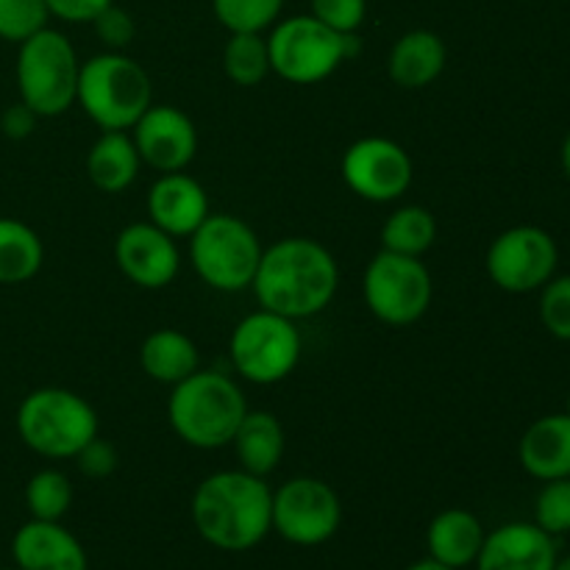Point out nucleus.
<instances>
[{"mask_svg":"<svg viewBox=\"0 0 570 570\" xmlns=\"http://www.w3.org/2000/svg\"><path fill=\"white\" fill-rule=\"evenodd\" d=\"M262 309L301 321L321 315L340 287V267L332 250L309 237H287L262 250L254 276Z\"/></svg>","mask_w":570,"mask_h":570,"instance_id":"1","label":"nucleus"},{"mask_svg":"<svg viewBox=\"0 0 570 570\" xmlns=\"http://www.w3.org/2000/svg\"><path fill=\"white\" fill-rule=\"evenodd\" d=\"M193 521L215 549L250 551L273 529V493L248 471L212 473L193 495Z\"/></svg>","mask_w":570,"mask_h":570,"instance_id":"2","label":"nucleus"},{"mask_svg":"<svg viewBox=\"0 0 570 570\" xmlns=\"http://www.w3.org/2000/svg\"><path fill=\"white\" fill-rule=\"evenodd\" d=\"M248 412V401L232 376L195 371L173 387L167 417L178 438L200 451L223 449L234 440Z\"/></svg>","mask_w":570,"mask_h":570,"instance_id":"3","label":"nucleus"},{"mask_svg":"<svg viewBox=\"0 0 570 570\" xmlns=\"http://www.w3.org/2000/svg\"><path fill=\"white\" fill-rule=\"evenodd\" d=\"M76 104L100 131H128L154 106V83L131 56L106 50L81 65Z\"/></svg>","mask_w":570,"mask_h":570,"instance_id":"4","label":"nucleus"},{"mask_svg":"<svg viewBox=\"0 0 570 570\" xmlns=\"http://www.w3.org/2000/svg\"><path fill=\"white\" fill-rule=\"evenodd\" d=\"M17 434L48 460H72L98 438V415L81 395L65 387H39L17 406Z\"/></svg>","mask_w":570,"mask_h":570,"instance_id":"5","label":"nucleus"},{"mask_svg":"<svg viewBox=\"0 0 570 570\" xmlns=\"http://www.w3.org/2000/svg\"><path fill=\"white\" fill-rule=\"evenodd\" d=\"M271 70L289 83H321L337 72L345 59L360 53L356 33H340L312 14L276 22L267 37Z\"/></svg>","mask_w":570,"mask_h":570,"instance_id":"6","label":"nucleus"},{"mask_svg":"<svg viewBox=\"0 0 570 570\" xmlns=\"http://www.w3.org/2000/svg\"><path fill=\"white\" fill-rule=\"evenodd\" d=\"M14 72L20 100L39 117H59L76 104L81 61L61 31L45 26L22 39Z\"/></svg>","mask_w":570,"mask_h":570,"instance_id":"7","label":"nucleus"},{"mask_svg":"<svg viewBox=\"0 0 570 570\" xmlns=\"http://www.w3.org/2000/svg\"><path fill=\"white\" fill-rule=\"evenodd\" d=\"M262 243L254 228L234 215H209L189 234L195 273L217 293H239L254 284L262 259Z\"/></svg>","mask_w":570,"mask_h":570,"instance_id":"8","label":"nucleus"},{"mask_svg":"<svg viewBox=\"0 0 570 570\" xmlns=\"http://www.w3.org/2000/svg\"><path fill=\"white\" fill-rule=\"evenodd\" d=\"M301 332L295 321L259 309L243 317L228 340V354L243 379L254 384H278L298 367Z\"/></svg>","mask_w":570,"mask_h":570,"instance_id":"9","label":"nucleus"},{"mask_svg":"<svg viewBox=\"0 0 570 570\" xmlns=\"http://www.w3.org/2000/svg\"><path fill=\"white\" fill-rule=\"evenodd\" d=\"M362 295L373 315L387 326H412L432 306V273L417 256L384 250L371 259Z\"/></svg>","mask_w":570,"mask_h":570,"instance_id":"10","label":"nucleus"},{"mask_svg":"<svg viewBox=\"0 0 570 570\" xmlns=\"http://www.w3.org/2000/svg\"><path fill=\"white\" fill-rule=\"evenodd\" d=\"M484 265L495 287L512 295H527L557 276L560 248L546 228L512 226L490 243Z\"/></svg>","mask_w":570,"mask_h":570,"instance_id":"11","label":"nucleus"},{"mask_svg":"<svg viewBox=\"0 0 570 570\" xmlns=\"http://www.w3.org/2000/svg\"><path fill=\"white\" fill-rule=\"evenodd\" d=\"M343 507L326 482L295 476L273 493V529L293 546H321L337 534Z\"/></svg>","mask_w":570,"mask_h":570,"instance_id":"12","label":"nucleus"},{"mask_svg":"<svg viewBox=\"0 0 570 570\" xmlns=\"http://www.w3.org/2000/svg\"><path fill=\"white\" fill-rule=\"evenodd\" d=\"M340 173L360 198L390 204L412 187L415 167L399 142L387 137H365L348 145Z\"/></svg>","mask_w":570,"mask_h":570,"instance_id":"13","label":"nucleus"},{"mask_svg":"<svg viewBox=\"0 0 570 570\" xmlns=\"http://www.w3.org/2000/svg\"><path fill=\"white\" fill-rule=\"evenodd\" d=\"M139 159L159 173H181L198 154V131L176 106H150L131 128Z\"/></svg>","mask_w":570,"mask_h":570,"instance_id":"14","label":"nucleus"},{"mask_svg":"<svg viewBox=\"0 0 570 570\" xmlns=\"http://www.w3.org/2000/svg\"><path fill=\"white\" fill-rule=\"evenodd\" d=\"M115 262L122 276L142 289H161L178 276L176 239L154 223H131L115 239Z\"/></svg>","mask_w":570,"mask_h":570,"instance_id":"15","label":"nucleus"},{"mask_svg":"<svg viewBox=\"0 0 570 570\" xmlns=\"http://www.w3.org/2000/svg\"><path fill=\"white\" fill-rule=\"evenodd\" d=\"M557 562V538L543 532L538 523L515 521L484 534L473 566L476 570H554Z\"/></svg>","mask_w":570,"mask_h":570,"instance_id":"16","label":"nucleus"},{"mask_svg":"<svg viewBox=\"0 0 570 570\" xmlns=\"http://www.w3.org/2000/svg\"><path fill=\"white\" fill-rule=\"evenodd\" d=\"M148 215L170 237H189L212 215L209 195L187 173H161L148 193Z\"/></svg>","mask_w":570,"mask_h":570,"instance_id":"17","label":"nucleus"},{"mask_svg":"<svg viewBox=\"0 0 570 570\" xmlns=\"http://www.w3.org/2000/svg\"><path fill=\"white\" fill-rule=\"evenodd\" d=\"M11 557L22 570H87V551L59 521H31L17 529Z\"/></svg>","mask_w":570,"mask_h":570,"instance_id":"18","label":"nucleus"},{"mask_svg":"<svg viewBox=\"0 0 570 570\" xmlns=\"http://www.w3.org/2000/svg\"><path fill=\"white\" fill-rule=\"evenodd\" d=\"M521 468L538 482L570 476V415H543L523 432L518 443Z\"/></svg>","mask_w":570,"mask_h":570,"instance_id":"19","label":"nucleus"},{"mask_svg":"<svg viewBox=\"0 0 570 570\" xmlns=\"http://www.w3.org/2000/svg\"><path fill=\"white\" fill-rule=\"evenodd\" d=\"M445 61H449V50L440 33L415 28L390 48L387 72L401 89H423L438 81L440 72L445 70Z\"/></svg>","mask_w":570,"mask_h":570,"instance_id":"20","label":"nucleus"},{"mask_svg":"<svg viewBox=\"0 0 570 570\" xmlns=\"http://www.w3.org/2000/svg\"><path fill=\"white\" fill-rule=\"evenodd\" d=\"M484 543V527L473 512L460 510H445L440 515H434V521L429 523L426 532V546L429 557L438 560L440 566H449L454 570H462L473 566L482 551Z\"/></svg>","mask_w":570,"mask_h":570,"instance_id":"21","label":"nucleus"},{"mask_svg":"<svg viewBox=\"0 0 570 570\" xmlns=\"http://www.w3.org/2000/svg\"><path fill=\"white\" fill-rule=\"evenodd\" d=\"M232 445L237 451V460L243 465V471L265 479L282 462L287 438H284L282 421L273 412L248 410L243 423H239L237 434H234Z\"/></svg>","mask_w":570,"mask_h":570,"instance_id":"22","label":"nucleus"},{"mask_svg":"<svg viewBox=\"0 0 570 570\" xmlns=\"http://www.w3.org/2000/svg\"><path fill=\"white\" fill-rule=\"evenodd\" d=\"M139 150L128 131H104L87 154V176L100 193L117 195L139 176Z\"/></svg>","mask_w":570,"mask_h":570,"instance_id":"23","label":"nucleus"},{"mask_svg":"<svg viewBox=\"0 0 570 570\" xmlns=\"http://www.w3.org/2000/svg\"><path fill=\"white\" fill-rule=\"evenodd\" d=\"M198 345L193 343V337L178 332V328H159V332L148 334L142 348H139L142 371L154 382L173 384V387L187 376H193L198 371Z\"/></svg>","mask_w":570,"mask_h":570,"instance_id":"24","label":"nucleus"},{"mask_svg":"<svg viewBox=\"0 0 570 570\" xmlns=\"http://www.w3.org/2000/svg\"><path fill=\"white\" fill-rule=\"evenodd\" d=\"M45 262L39 234L14 217H0V284L31 282Z\"/></svg>","mask_w":570,"mask_h":570,"instance_id":"25","label":"nucleus"},{"mask_svg":"<svg viewBox=\"0 0 570 570\" xmlns=\"http://www.w3.org/2000/svg\"><path fill=\"white\" fill-rule=\"evenodd\" d=\"M438 239V220L423 206H401L384 220L382 248L421 259Z\"/></svg>","mask_w":570,"mask_h":570,"instance_id":"26","label":"nucleus"},{"mask_svg":"<svg viewBox=\"0 0 570 570\" xmlns=\"http://www.w3.org/2000/svg\"><path fill=\"white\" fill-rule=\"evenodd\" d=\"M223 70L237 87H256L271 70V50L262 33H232L223 50Z\"/></svg>","mask_w":570,"mask_h":570,"instance_id":"27","label":"nucleus"},{"mask_svg":"<svg viewBox=\"0 0 570 570\" xmlns=\"http://www.w3.org/2000/svg\"><path fill=\"white\" fill-rule=\"evenodd\" d=\"M72 504V484L61 471L45 468L26 484V507L37 521H61Z\"/></svg>","mask_w":570,"mask_h":570,"instance_id":"28","label":"nucleus"},{"mask_svg":"<svg viewBox=\"0 0 570 570\" xmlns=\"http://www.w3.org/2000/svg\"><path fill=\"white\" fill-rule=\"evenodd\" d=\"M212 9L228 33H262L265 28L276 26L284 0H212Z\"/></svg>","mask_w":570,"mask_h":570,"instance_id":"29","label":"nucleus"},{"mask_svg":"<svg viewBox=\"0 0 570 570\" xmlns=\"http://www.w3.org/2000/svg\"><path fill=\"white\" fill-rule=\"evenodd\" d=\"M534 523L551 538L570 534V476L543 482L534 499Z\"/></svg>","mask_w":570,"mask_h":570,"instance_id":"30","label":"nucleus"},{"mask_svg":"<svg viewBox=\"0 0 570 570\" xmlns=\"http://www.w3.org/2000/svg\"><path fill=\"white\" fill-rule=\"evenodd\" d=\"M45 0H0V39L17 42L48 26Z\"/></svg>","mask_w":570,"mask_h":570,"instance_id":"31","label":"nucleus"},{"mask_svg":"<svg viewBox=\"0 0 570 570\" xmlns=\"http://www.w3.org/2000/svg\"><path fill=\"white\" fill-rule=\"evenodd\" d=\"M540 323L551 337L570 343V273L540 287Z\"/></svg>","mask_w":570,"mask_h":570,"instance_id":"32","label":"nucleus"},{"mask_svg":"<svg viewBox=\"0 0 570 570\" xmlns=\"http://www.w3.org/2000/svg\"><path fill=\"white\" fill-rule=\"evenodd\" d=\"M367 0H312V17L340 33H356L365 22Z\"/></svg>","mask_w":570,"mask_h":570,"instance_id":"33","label":"nucleus"},{"mask_svg":"<svg viewBox=\"0 0 570 570\" xmlns=\"http://www.w3.org/2000/svg\"><path fill=\"white\" fill-rule=\"evenodd\" d=\"M92 28L106 48L120 50V53H122V48H128V45H131L134 31H137V28H134L131 14H128L126 9H120L117 3H111L109 9L100 11V14L92 20Z\"/></svg>","mask_w":570,"mask_h":570,"instance_id":"34","label":"nucleus"},{"mask_svg":"<svg viewBox=\"0 0 570 570\" xmlns=\"http://www.w3.org/2000/svg\"><path fill=\"white\" fill-rule=\"evenodd\" d=\"M72 460H76L78 471H81L83 476L109 479L111 473L117 471V462H120V456H117V449L109 443V440L92 438L81 451H78L76 456H72Z\"/></svg>","mask_w":570,"mask_h":570,"instance_id":"35","label":"nucleus"},{"mask_svg":"<svg viewBox=\"0 0 570 570\" xmlns=\"http://www.w3.org/2000/svg\"><path fill=\"white\" fill-rule=\"evenodd\" d=\"M115 0H45L50 17H59L65 22H92L95 17Z\"/></svg>","mask_w":570,"mask_h":570,"instance_id":"36","label":"nucleus"},{"mask_svg":"<svg viewBox=\"0 0 570 570\" xmlns=\"http://www.w3.org/2000/svg\"><path fill=\"white\" fill-rule=\"evenodd\" d=\"M37 120H39L37 111L20 100V104L9 106V109L3 111V117H0V128H3V134L9 139H26L31 137L33 128H37Z\"/></svg>","mask_w":570,"mask_h":570,"instance_id":"37","label":"nucleus"},{"mask_svg":"<svg viewBox=\"0 0 570 570\" xmlns=\"http://www.w3.org/2000/svg\"><path fill=\"white\" fill-rule=\"evenodd\" d=\"M560 161H562V173L568 176L570 181V131L566 134V139H562V148H560Z\"/></svg>","mask_w":570,"mask_h":570,"instance_id":"38","label":"nucleus"},{"mask_svg":"<svg viewBox=\"0 0 570 570\" xmlns=\"http://www.w3.org/2000/svg\"><path fill=\"white\" fill-rule=\"evenodd\" d=\"M406 570H454V568H449V566H440L438 560H432V557H429V560H421V562H415V566H410Z\"/></svg>","mask_w":570,"mask_h":570,"instance_id":"39","label":"nucleus"},{"mask_svg":"<svg viewBox=\"0 0 570 570\" xmlns=\"http://www.w3.org/2000/svg\"><path fill=\"white\" fill-rule=\"evenodd\" d=\"M554 570H570V557H566V560L557 562V568H554Z\"/></svg>","mask_w":570,"mask_h":570,"instance_id":"40","label":"nucleus"},{"mask_svg":"<svg viewBox=\"0 0 570 570\" xmlns=\"http://www.w3.org/2000/svg\"><path fill=\"white\" fill-rule=\"evenodd\" d=\"M566 415H570V393H568V401H566Z\"/></svg>","mask_w":570,"mask_h":570,"instance_id":"41","label":"nucleus"},{"mask_svg":"<svg viewBox=\"0 0 570 570\" xmlns=\"http://www.w3.org/2000/svg\"><path fill=\"white\" fill-rule=\"evenodd\" d=\"M0 570H22V568H17V566H14V568H0Z\"/></svg>","mask_w":570,"mask_h":570,"instance_id":"42","label":"nucleus"}]
</instances>
